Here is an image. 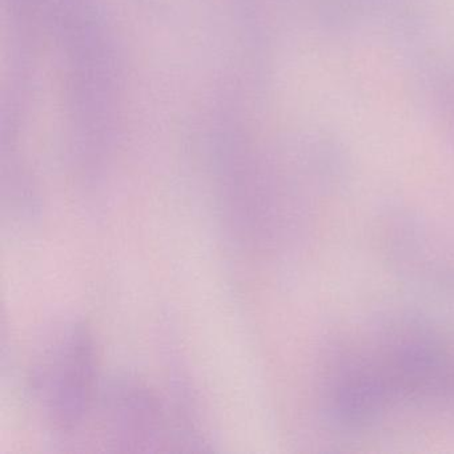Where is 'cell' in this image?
<instances>
[{"instance_id":"6da1fadb","label":"cell","mask_w":454,"mask_h":454,"mask_svg":"<svg viewBox=\"0 0 454 454\" xmlns=\"http://www.w3.org/2000/svg\"><path fill=\"white\" fill-rule=\"evenodd\" d=\"M98 355L94 336L81 321H70L46 342L31 369L30 390L50 429L78 432L97 405Z\"/></svg>"},{"instance_id":"7a4b0ae2","label":"cell","mask_w":454,"mask_h":454,"mask_svg":"<svg viewBox=\"0 0 454 454\" xmlns=\"http://www.w3.org/2000/svg\"><path fill=\"white\" fill-rule=\"evenodd\" d=\"M106 434L118 450H158L167 443L166 409L145 382L121 377L102 397Z\"/></svg>"}]
</instances>
